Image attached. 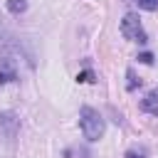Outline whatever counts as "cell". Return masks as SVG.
Masks as SVG:
<instances>
[{
  "label": "cell",
  "mask_w": 158,
  "mask_h": 158,
  "mask_svg": "<svg viewBox=\"0 0 158 158\" xmlns=\"http://www.w3.org/2000/svg\"><path fill=\"white\" fill-rule=\"evenodd\" d=\"M79 126H81V133H84L86 141H99L101 133H104V118L91 106H84L79 111Z\"/></svg>",
  "instance_id": "6da1fadb"
},
{
  "label": "cell",
  "mask_w": 158,
  "mask_h": 158,
  "mask_svg": "<svg viewBox=\"0 0 158 158\" xmlns=\"http://www.w3.org/2000/svg\"><path fill=\"white\" fill-rule=\"evenodd\" d=\"M121 35H123L126 40H133V42H146V32H143L138 17L131 15V12L121 20Z\"/></svg>",
  "instance_id": "7a4b0ae2"
},
{
  "label": "cell",
  "mask_w": 158,
  "mask_h": 158,
  "mask_svg": "<svg viewBox=\"0 0 158 158\" xmlns=\"http://www.w3.org/2000/svg\"><path fill=\"white\" fill-rule=\"evenodd\" d=\"M15 131H17V118L12 114H0V133L5 138H12Z\"/></svg>",
  "instance_id": "3957f363"
},
{
  "label": "cell",
  "mask_w": 158,
  "mask_h": 158,
  "mask_svg": "<svg viewBox=\"0 0 158 158\" xmlns=\"http://www.w3.org/2000/svg\"><path fill=\"white\" fill-rule=\"evenodd\" d=\"M156 104H158V91H151V94L143 99L141 106H143L146 111H156V114H158V106H156Z\"/></svg>",
  "instance_id": "277c9868"
},
{
  "label": "cell",
  "mask_w": 158,
  "mask_h": 158,
  "mask_svg": "<svg viewBox=\"0 0 158 158\" xmlns=\"http://www.w3.org/2000/svg\"><path fill=\"white\" fill-rule=\"evenodd\" d=\"M25 7H27L25 0H7V10H10V12H22Z\"/></svg>",
  "instance_id": "5b68a950"
},
{
  "label": "cell",
  "mask_w": 158,
  "mask_h": 158,
  "mask_svg": "<svg viewBox=\"0 0 158 158\" xmlns=\"http://www.w3.org/2000/svg\"><path fill=\"white\" fill-rule=\"evenodd\" d=\"M138 7H143V10H156V7H158V0H138Z\"/></svg>",
  "instance_id": "8992f818"
},
{
  "label": "cell",
  "mask_w": 158,
  "mask_h": 158,
  "mask_svg": "<svg viewBox=\"0 0 158 158\" xmlns=\"http://www.w3.org/2000/svg\"><path fill=\"white\" fill-rule=\"evenodd\" d=\"M138 59H141L143 64H153V54H151V52H143V54H138Z\"/></svg>",
  "instance_id": "52a82bcc"
},
{
  "label": "cell",
  "mask_w": 158,
  "mask_h": 158,
  "mask_svg": "<svg viewBox=\"0 0 158 158\" xmlns=\"http://www.w3.org/2000/svg\"><path fill=\"white\" fill-rule=\"evenodd\" d=\"M146 156V151H128L126 153V158H143Z\"/></svg>",
  "instance_id": "ba28073f"
},
{
  "label": "cell",
  "mask_w": 158,
  "mask_h": 158,
  "mask_svg": "<svg viewBox=\"0 0 158 158\" xmlns=\"http://www.w3.org/2000/svg\"><path fill=\"white\" fill-rule=\"evenodd\" d=\"M79 81H91V72H84V74H79Z\"/></svg>",
  "instance_id": "9c48e42d"
}]
</instances>
